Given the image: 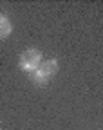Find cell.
<instances>
[{
  "mask_svg": "<svg viewBox=\"0 0 103 130\" xmlns=\"http://www.w3.org/2000/svg\"><path fill=\"white\" fill-rule=\"evenodd\" d=\"M58 67H60V65H58L56 60H45V61H42L40 67L33 72V81H34L36 85H45V83H49V81L56 76Z\"/></svg>",
  "mask_w": 103,
  "mask_h": 130,
  "instance_id": "obj_1",
  "label": "cell"
},
{
  "mask_svg": "<svg viewBox=\"0 0 103 130\" xmlns=\"http://www.w3.org/2000/svg\"><path fill=\"white\" fill-rule=\"evenodd\" d=\"M43 56L42 53L38 51L36 47H29L25 49V51L20 54V60H18V67L24 71V72H34L38 67H40V63H42Z\"/></svg>",
  "mask_w": 103,
  "mask_h": 130,
  "instance_id": "obj_2",
  "label": "cell"
},
{
  "mask_svg": "<svg viewBox=\"0 0 103 130\" xmlns=\"http://www.w3.org/2000/svg\"><path fill=\"white\" fill-rule=\"evenodd\" d=\"M11 31H13V27H11L9 18L4 14H0V38H7L11 35Z\"/></svg>",
  "mask_w": 103,
  "mask_h": 130,
  "instance_id": "obj_3",
  "label": "cell"
}]
</instances>
